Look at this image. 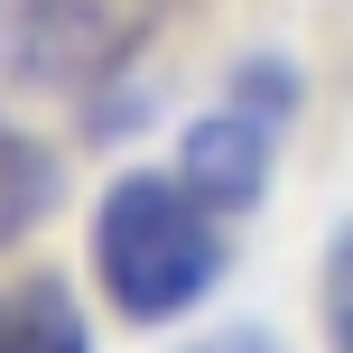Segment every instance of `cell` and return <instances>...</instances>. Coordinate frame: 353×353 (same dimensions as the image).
Listing matches in <instances>:
<instances>
[{
    "label": "cell",
    "instance_id": "obj_6",
    "mask_svg": "<svg viewBox=\"0 0 353 353\" xmlns=\"http://www.w3.org/2000/svg\"><path fill=\"white\" fill-rule=\"evenodd\" d=\"M325 335H335V353H353V223L325 251Z\"/></svg>",
    "mask_w": 353,
    "mask_h": 353
},
{
    "label": "cell",
    "instance_id": "obj_7",
    "mask_svg": "<svg viewBox=\"0 0 353 353\" xmlns=\"http://www.w3.org/2000/svg\"><path fill=\"white\" fill-rule=\"evenodd\" d=\"M186 353H288V344L261 335V325H223V335H205V344H186Z\"/></svg>",
    "mask_w": 353,
    "mask_h": 353
},
{
    "label": "cell",
    "instance_id": "obj_3",
    "mask_svg": "<svg viewBox=\"0 0 353 353\" xmlns=\"http://www.w3.org/2000/svg\"><path fill=\"white\" fill-rule=\"evenodd\" d=\"M103 56L112 28L93 0H0V84H19V74L65 84V74H93Z\"/></svg>",
    "mask_w": 353,
    "mask_h": 353
},
{
    "label": "cell",
    "instance_id": "obj_5",
    "mask_svg": "<svg viewBox=\"0 0 353 353\" xmlns=\"http://www.w3.org/2000/svg\"><path fill=\"white\" fill-rule=\"evenodd\" d=\"M0 353H93V335L56 279H19L0 288Z\"/></svg>",
    "mask_w": 353,
    "mask_h": 353
},
{
    "label": "cell",
    "instance_id": "obj_4",
    "mask_svg": "<svg viewBox=\"0 0 353 353\" xmlns=\"http://www.w3.org/2000/svg\"><path fill=\"white\" fill-rule=\"evenodd\" d=\"M65 205V176H56V159L28 140V130H10L0 121V251L10 242H28L47 214Z\"/></svg>",
    "mask_w": 353,
    "mask_h": 353
},
{
    "label": "cell",
    "instance_id": "obj_1",
    "mask_svg": "<svg viewBox=\"0 0 353 353\" xmlns=\"http://www.w3.org/2000/svg\"><path fill=\"white\" fill-rule=\"evenodd\" d=\"M223 261L232 251L214 232V205L186 176H112L103 214H93V279H103L112 316L130 325L186 316L195 298H214Z\"/></svg>",
    "mask_w": 353,
    "mask_h": 353
},
{
    "label": "cell",
    "instance_id": "obj_2",
    "mask_svg": "<svg viewBox=\"0 0 353 353\" xmlns=\"http://www.w3.org/2000/svg\"><path fill=\"white\" fill-rule=\"evenodd\" d=\"M270 159H279V121H261V112H242V103L186 121V140H176V176H186L214 214H251L261 205L270 195Z\"/></svg>",
    "mask_w": 353,
    "mask_h": 353
}]
</instances>
